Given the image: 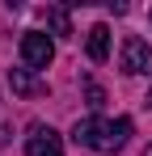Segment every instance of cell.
Segmentation results:
<instances>
[{"instance_id":"cell-7","label":"cell","mask_w":152,"mask_h":156,"mask_svg":"<svg viewBox=\"0 0 152 156\" xmlns=\"http://www.w3.org/2000/svg\"><path fill=\"white\" fill-rule=\"evenodd\" d=\"M42 21H47L59 38H72V17H68L63 4H47V9H42Z\"/></svg>"},{"instance_id":"cell-2","label":"cell","mask_w":152,"mask_h":156,"mask_svg":"<svg viewBox=\"0 0 152 156\" xmlns=\"http://www.w3.org/2000/svg\"><path fill=\"white\" fill-rule=\"evenodd\" d=\"M51 59H55V42H51L42 30H30V34H21V63L30 68V72L47 68Z\"/></svg>"},{"instance_id":"cell-6","label":"cell","mask_w":152,"mask_h":156,"mask_svg":"<svg viewBox=\"0 0 152 156\" xmlns=\"http://www.w3.org/2000/svg\"><path fill=\"white\" fill-rule=\"evenodd\" d=\"M85 47H89V59L93 63H106V55H110V26H93Z\"/></svg>"},{"instance_id":"cell-10","label":"cell","mask_w":152,"mask_h":156,"mask_svg":"<svg viewBox=\"0 0 152 156\" xmlns=\"http://www.w3.org/2000/svg\"><path fill=\"white\" fill-rule=\"evenodd\" d=\"M144 156H152V148H148V152H144Z\"/></svg>"},{"instance_id":"cell-9","label":"cell","mask_w":152,"mask_h":156,"mask_svg":"<svg viewBox=\"0 0 152 156\" xmlns=\"http://www.w3.org/2000/svg\"><path fill=\"white\" fill-rule=\"evenodd\" d=\"M148 105H152V89H148Z\"/></svg>"},{"instance_id":"cell-8","label":"cell","mask_w":152,"mask_h":156,"mask_svg":"<svg viewBox=\"0 0 152 156\" xmlns=\"http://www.w3.org/2000/svg\"><path fill=\"white\" fill-rule=\"evenodd\" d=\"M85 97H89V110H101L106 105V89H101L97 80H85Z\"/></svg>"},{"instance_id":"cell-4","label":"cell","mask_w":152,"mask_h":156,"mask_svg":"<svg viewBox=\"0 0 152 156\" xmlns=\"http://www.w3.org/2000/svg\"><path fill=\"white\" fill-rule=\"evenodd\" d=\"M25 156H63V139H59V131L51 127H30V135H25Z\"/></svg>"},{"instance_id":"cell-5","label":"cell","mask_w":152,"mask_h":156,"mask_svg":"<svg viewBox=\"0 0 152 156\" xmlns=\"http://www.w3.org/2000/svg\"><path fill=\"white\" fill-rule=\"evenodd\" d=\"M9 84H13V93H21V97L47 93V84H42L38 76H30V68H13V72H9Z\"/></svg>"},{"instance_id":"cell-3","label":"cell","mask_w":152,"mask_h":156,"mask_svg":"<svg viewBox=\"0 0 152 156\" xmlns=\"http://www.w3.org/2000/svg\"><path fill=\"white\" fill-rule=\"evenodd\" d=\"M123 72L127 76H152V47L135 34L123 38Z\"/></svg>"},{"instance_id":"cell-1","label":"cell","mask_w":152,"mask_h":156,"mask_svg":"<svg viewBox=\"0 0 152 156\" xmlns=\"http://www.w3.org/2000/svg\"><path fill=\"white\" fill-rule=\"evenodd\" d=\"M72 139L80 148H93V152H118L127 139H131V118H80L72 127Z\"/></svg>"}]
</instances>
